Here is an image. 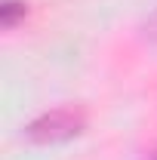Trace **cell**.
Segmentation results:
<instances>
[{"label": "cell", "mask_w": 157, "mask_h": 160, "mask_svg": "<svg viewBox=\"0 0 157 160\" xmlns=\"http://www.w3.org/2000/svg\"><path fill=\"white\" fill-rule=\"evenodd\" d=\"M80 129V120L68 111H56V114H46V117L34 120L28 126V136L34 142H59V139H71Z\"/></svg>", "instance_id": "1"}, {"label": "cell", "mask_w": 157, "mask_h": 160, "mask_svg": "<svg viewBox=\"0 0 157 160\" xmlns=\"http://www.w3.org/2000/svg\"><path fill=\"white\" fill-rule=\"evenodd\" d=\"M151 160H157V154H151Z\"/></svg>", "instance_id": "3"}, {"label": "cell", "mask_w": 157, "mask_h": 160, "mask_svg": "<svg viewBox=\"0 0 157 160\" xmlns=\"http://www.w3.org/2000/svg\"><path fill=\"white\" fill-rule=\"evenodd\" d=\"M148 37H154V40H157V19L148 25Z\"/></svg>", "instance_id": "2"}]
</instances>
